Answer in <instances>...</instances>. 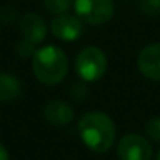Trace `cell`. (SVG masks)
<instances>
[{
  "label": "cell",
  "mask_w": 160,
  "mask_h": 160,
  "mask_svg": "<svg viewBox=\"0 0 160 160\" xmlns=\"http://www.w3.org/2000/svg\"><path fill=\"white\" fill-rule=\"evenodd\" d=\"M78 134L87 149L97 154H104L115 145L117 126L106 112L90 110L79 118Z\"/></svg>",
  "instance_id": "cell-1"
},
{
  "label": "cell",
  "mask_w": 160,
  "mask_h": 160,
  "mask_svg": "<svg viewBox=\"0 0 160 160\" xmlns=\"http://www.w3.org/2000/svg\"><path fill=\"white\" fill-rule=\"evenodd\" d=\"M31 67L36 79L44 86L61 84L68 73V58L67 53L53 44L44 45L36 50L31 59Z\"/></svg>",
  "instance_id": "cell-2"
},
{
  "label": "cell",
  "mask_w": 160,
  "mask_h": 160,
  "mask_svg": "<svg viewBox=\"0 0 160 160\" xmlns=\"http://www.w3.org/2000/svg\"><path fill=\"white\" fill-rule=\"evenodd\" d=\"M73 67L81 81H86L89 84L97 82L106 75L107 56L101 48L89 45L78 52Z\"/></svg>",
  "instance_id": "cell-3"
},
{
  "label": "cell",
  "mask_w": 160,
  "mask_h": 160,
  "mask_svg": "<svg viewBox=\"0 0 160 160\" xmlns=\"http://www.w3.org/2000/svg\"><path fill=\"white\" fill-rule=\"evenodd\" d=\"M73 9L84 23L98 27L113 17L115 3L113 0H73Z\"/></svg>",
  "instance_id": "cell-4"
},
{
  "label": "cell",
  "mask_w": 160,
  "mask_h": 160,
  "mask_svg": "<svg viewBox=\"0 0 160 160\" xmlns=\"http://www.w3.org/2000/svg\"><path fill=\"white\" fill-rule=\"evenodd\" d=\"M117 156L120 160H151L152 146L146 137L131 132L118 140Z\"/></svg>",
  "instance_id": "cell-5"
},
{
  "label": "cell",
  "mask_w": 160,
  "mask_h": 160,
  "mask_svg": "<svg viewBox=\"0 0 160 160\" xmlns=\"http://www.w3.org/2000/svg\"><path fill=\"white\" fill-rule=\"evenodd\" d=\"M50 30L56 39L64 42H75L84 34V22L76 14H61L54 16Z\"/></svg>",
  "instance_id": "cell-6"
},
{
  "label": "cell",
  "mask_w": 160,
  "mask_h": 160,
  "mask_svg": "<svg viewBox=\"0 0 160 160\" xmlns=\"http://www.w3.org/2000/svg\"><path fill=\"white\" fill-rule=\"evenodd\" d=\"M19 31L22 34V39L34 45H39L45 41L48 27L44 17L38 12H25L19 20Z\"/></svg>",
  "instance_id": "cell-7"
},
{
  "label": "cell",
  "mask_w": 160,
  "mask_h": 160,
  "mask_svg": "<svg viewBox=\"0 0 160 160\" xmlns=\"http://www.w3.org/2000/svg\"><path fill=\"white\" fill-rule=\"evenodd\" d=\"M137 67L145 78L160 81V42H152L142 48L137 58Z\"/></svg>",
  "instance_id": "cell-8"
},
{
  "label": "cell",
  "mask_w": 160,
  "mask_h": 160,
  "mask_svg": "<svg viewBox=\"0 0 160 160\" xmlns=\"http://www.w3.org/2000/svg\"><path fill=\"white\" fill-rule=\"evenodd\" d=\"M44 118L53 126H68L75 120V109L64 100H52L44 107Z\"/></svg>",
  "instance_id": "cell-9"
},
{
  "label": "cell",
  "mask_w": 160,
  "mask_h": 160,
  "mask_svg": "<svg viewBox=\"0 0 160 160\" xmlns=\"http://www.w3.org/2000/svg\"><path fill=\"white\" fill-rule=\"evenodd\" d=\"M22 81L8 72H0V103H9L22 95Z\"/></svg>",
  "instance_id": "cell-10"
},
{
  "label": "cell",
  "mask_w": 160,
  "mask_h": 160,
  "mask_svg": "<svg viewBox=\"0 0 160 160\" xmlns=\"http://www.w3.org/2000/svg\"><path fill=\"white\" fill-rule=\"evenodd\" d=\"M44 6L50 14L61 16L68 12V9L73 6V0H44Z\"/></svg>",
  "instance_id": "cell-11"
},
{
  "label": "cell",
  "mask_w": 160,
  "mask_h": 160,
  "mask_svg": "<svg viewBox=\"0 0 160 160\" xmlns=\"http://www.w3.org/2000/svg\"><path fill=\"white\" fill-rule=\"evenodd\" d=\"M36 50H38L36 45L28 42V41H25V39L19 41L16 44V47H14V52L20 59H33V56L36 54Z\"/></svg>",
  "instance_id": "cell-12"
},
{
  "label": "cell",
  "mask_w": 160,
  "mask_h": 160,
  "mask_svg": "<svg viewBox=\"0 0 160 160\" xmlns=\"http://www.w3.org/2000/svg\"><path fill=\"white\" fill-rule=\"evenodd\" d=\"M87 84L89 82H86V81L73 82L70 86V90H68L72 100H75V101H84L86 97H89V86Z\"/></svg>",
  "instance_id": "cell-13"
},
{
  "label": "cell",
  "mask_w": 160,
  "mask_h": 160,
  "mask_svg": "<svg viewBox=\"0 0 160 160\" xmlns=\"http://www.w3.org/2000/svg\"><path fill=\"white\" fill-rule=\"evenodd\" d=\"M146 137L156 143H160V117H152L145 124Z\"/></svg>",
  "instance_id": "cell-14"
},
{
  "label": "cell",
  "mask_w": 160,
  "mask_h": 160,
  "mask_svg": "<svg viewBox=\"0 0 160 160\" xmlns=\"http://www.w3.org/2000/svg\"><path fill=\"white\" fill-rule=\"evenodd\" d=\"M138 8L148 17L160 16V0H138Z\"/></svg>",
  "instance_id": "cell-15"
},
{
  "label": "cell",
  "mask_w": 160,
  "mask_h": 160,
  "mask_svg": "<svg viewBox=\"0 0 160 160\" xmlns=\"http://www.w3.org/2000/svg\"><path fill=\"white\" fill-rule=\"evenodd\" d=\"M16 19H17V11H16L14 8L5 6V8L0 9V22H2V23L9 25V23H12Z\"/></svg>",
  "instance_id": "cell-16"
},
{
  "label": "cell",
  "mask_w": 160,
  "mask_h": 160,
  "mask_svg": "<svg viewBox=\"0 0 160 160\" xmlns=\"http://www.w3.org/2000/svg\"><path fill=\"white\" fill-rule=\"evenodd\" d=\"M0 160H9V152L2 142H0Z\"/></svg>",
  "instance_id": "cell-17"
},
{
  "label": "cell",
  "mask_w": 160,
  "mask_h": 160,
  "mask_svg": "<svg viewBox=\"0 0 160 160\" xmlns=\"http://www.w3.org/2000/svg\"><path fill=\"white\" fill-rule=\"evenodd\" d=\"M156 160H160V151H159V154H157V159Z\"/></svg>",
  "instance_id": "cell-18"
}]
</instances>
